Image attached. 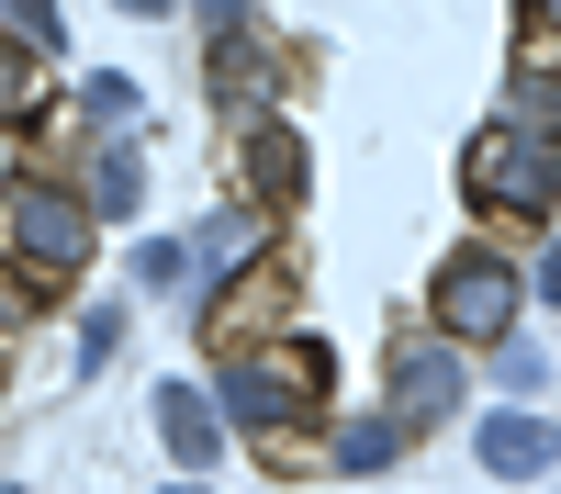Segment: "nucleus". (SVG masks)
<instances>
[{
	"instance_id": "8",
	"label": "nucleus",
	"mask_w": 561,
	"mask_h": 494,
	"mask_svg": "<svg viewBox=\"0 0 561 494\" xmlns=\"http://www.w3.org/2000/svg\"><path fill=\"white\" fill-rule=\"evenodd\" d=\"M158 438L180 449V461H214V449H225V416H214V393H203V382H169V393H158Z\"/></svg>"
},
{
	"instance_id": "14",
	"label": "nucleus",
	"mask_w": 561,
	"mask_h": 494,
	"mask_svg": "<svg viewBox=\"0 0 561 494\" xmlns=\"http://www.w3.org/2000/svg\"><path fill=\"white\" fill-rule=\"evenodd\" d=\"M135 282H147V292L192 282V248H180V237H147V248H135Z\"/></svg>"
},
{
	"instance_id": "5",
	"label": "nucleus",
	"mask_w": 561,
	"mask_h": 494,
	"mask_svg": "<svg viewBox=\"0 0 561 494\" xmlns=\"http://www.w3.org/2000/svg\"><path fill=\"white\" fill-rule=\"evenodd\" d=\"M449 404H460V348L449 337H404L393 348V416L404 427H438Z\"/></svg>"
},
{
	"instance_id": "7",
	"label": "nucleus",
	"mask_w": 561,
	"mask_h": 494,
	"mask_svg": "<svg viewBox=\"0 0 561 494\" xmlns=\"http://www.w3.org/2000/svg\"><path fill=\"white\" fill-rule=\"evenodd\" d=\"M248 192H259V203H304V135L280 124V113L248 124Z\"/></svg>"
},
{
	"instance_id": "4",
	"label": "nucleus",
	"mask_w": 561,
	"mask_h": 494,
	"mask_svg": "<svg viewBox=\"0 0 561 494\" xmlns=\"http://www.w3.org/2000/svg\"><path fill=\"white\" fill-rule=\"evenodd\" d=\"M517 303H528V282H517V259H505V248H449L438 282H427V314H438L449 348L505 337V326H517Z\"/></svg>"
},
{
	"instance_id": "9",
	"label": "nucleus",
	"mask_w": 561,
	"mask_h": 494,
	"mask_svg": "<svg viewBox=\"0 0 561 494\" xmlns=\"http://www.w3.org/2000/svg\"><path fill=\"white\" fill-rule=\"evenodd\" d=\"M135 203H147V158H135L124 135H113V147L90 158V214H102V225H124Z\"/></svg>"
},
{
	"instance_id": "21",
	"label": "nucleus",
	"mask_w": 561,
	"mask_h": 494,
	"mask_svg": "<svg viewBox=\"0 0 561 494\" xmlns=\"http://www.w3.org/2000/svg\"><path fill=\"white\" fill-rule=\"evenodd\" d=\"M0 169H12V135H0Z\"/></svg>"
},
{
	"instance_id": "13",
	"label": "nucleus",
	"mask_w": 561,
	"mask_h": 494,
	"mask_svg": "<svg viewBox=\"0 0 561 494\" xmlns=\"http://www.w3.org/2000/svg\"><path fill=\"white\" fill-rule=\"evenodd\" d=\"M79 102H90V113H102V124H135V113H147V90H135L124 68H102V79H90V90H79Z\"/></svg>"
},
{
	"instance_id": "18",
	"label": "nucleus",
	"mask_w": 561,
	"mask_h": 494,
	"mask_svg": "<svg viewBox=\"0 0 561 494\" xmlns=\"http://www.w3.org/2000/svg\"><path fill=\"white\" fill-rule=\"evenodd\" d=\"M539 303H561V237H550V259H539Z\"/></svg>"
},
{
	"instance_id": "20",
	"label": "nucleus",
	"mask_w": 561,
	"mask_h": 494,
	"mask_svg": "<svg viewBox=\"0 0 561 494\" xmlns=\"http://www.w3.org/2000/svg\"><path fill=\"white\" fill-rule=\"evenodd\" d=\"M158 494H203V483H158Z\"/></svg>"
},
{
	"instance_id": "17",
	"label": "nucleus",
	"mask_w": 561,
	"mask_h": 494,
	"mask_svg": "<svg viewBox=\"0 0 561 494\" xmlns=\"http://www.w3.org/2000/svg\"><path fill=\"white\" fill-rule=\"evenodd\" d=\"M34 292H45V282H23V269H0V326H23V314H34Z\"/></svg>"
},
{
	"instance_id": "15",
	"label": "nucleus",
	"mask_w": 561,
	"mask_h": 494,
	"mask_svg": "<svg viewBox=\"0 0 561 494\" xmlns=\"http://www.w3.org/2000/svg\"><path fill=\"white\" fill-rule=\"evenodd\" d=\"M0 12H12V34L34 45V57H45V45H68V23H57V0H0Z\"/></svg>"
},
{
	"instance_id": "2",
	"label": "nucleus",
	"mask_w": 561,
	"mask_h": 494,
	"mask_svg": "<svg viewBox=\"0 0 561 494\" xmlns=\"http://www.w3.org/2000/svg\"><path fill=\"white\" fill-rule=\"evenodd\" d=\"M460 192H472L483 214H517V225L561 203V135H550V113H539V90L472 135V158H460Z\"/></svg>"
},
{
	"instance_id": "6",
	"label": "nucleus",
	"mask_w": 561,
	"mask_h": 494,
	"mask_svg": "<svg viewBox=\"0 0 561 494\" xmlns=\"http://www.w3.org/2000/svg\"><path fill=\"white\" fill-rule=\"evenodd\" d=\"M483 472H505V483H528V472H550L561 461V427L550 416H483Z\"/></svg>"
},
{
	"instance_id": "16",
	"label": "nucleus",
	"mask_w": 561,
	"mask_h": 494,
	"mask_svg": "<svg viewBox=\"0 0 561 494\" xmlns=\"http://www.w3.org/2000/svg\"><path fill=\"white\" fill-rule=\"evenodd\" d=\"M203 259H214V269H237V259H259V225H248V214H225L214 237H203Z\"/></svg>"
},
{
	"instance_id": "19",
	"label": "nucleus",
	"mask_w": 561,
	"mask_h": 494,
	"mask_svg": "<svg viewBox=\"0 0 561 494\" xmlns=\"http://www.w3.org/2000/svg\"><path fill=\"white\" fill-rule=\"evenodd\" d=\"M124 12H169V0H124Z\"/></svg>"
},
{
	"instance_id": "10",
	"label": "nucleus",
	"mask_w": 561,
	"mask_h": 494,
	"mask_svg": "<svg viewBox=\"0 0 561 494\" xmlns=\"http://www.w3.org/2000/svg\"><path fill=\"white\" fill-rule=\"evenodd\" d=\"M270 79H280V57H259V45L225 23L214 34V90H225V102H270Z\"/></svg>"
},
{
	"instance_id": "3",
	"label": "nucleus",
	"mask_w": 561,
	"mask_h": 494,
	"mask_svg": "<svg viewBox=\"0 0 561 494\" xmlns=\"http://www.w3.org/2000/svg\"><path fill=\"white\" fill-rule=\"evenodd\" d=\"M79 259H90V214L57 192V180H0V269L68 282Z\"/></svg>"
},
{
	"instance_id": "1",
	"label": "nucleus",
	"mask_w": 561,
	"mask_h": 494,
	"mask_svg": "<svg viewBox=\"0 0 561 494\" xmlns=\"http://www.w3.org/2000/svg\"><path fill=\"white\" fill-rule=\"evenodd\" d=\"M325 393H337V359L314 337H225V404H237V427L280 438V427L325 416Z\"/></svg>"
},
{
	"instance_id": "11",
	"label": "nucleus",
	"mask_w": 561,
	"mask_h": 494,
	"mask_svg": "<svg viewBox=\"0 0 561 494\" xmlns=\"http://www.w3.org/2000/svg\"><path fill=\"white\" fill-rule=\"evenodd\" d=\"M34 102H45V57H34L23 34H0V124H23Z\"/></svg>"
},
{
	"instance_id": "12",
	"label": "nucleus",
	"mask_w": 561,
	"mask_h": 494,
	"mask_svg": "<svg viewBox=\"0 0 561 494\" xmlns=\"http://www.w3.org/2000/svg\"><path fill=\"white\" fill-rule=\"evenodd\" d=\"M393 438H404V416H348V427H337V472H382Z\"/></svg>"
}]
</instances>
